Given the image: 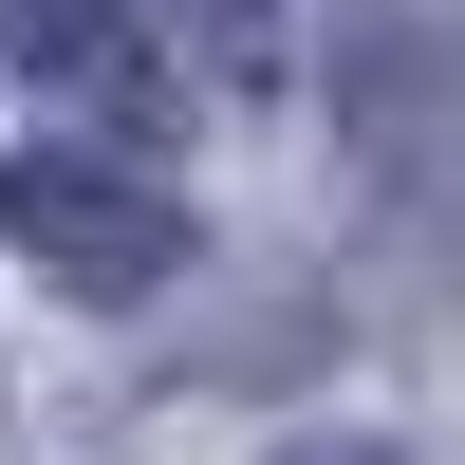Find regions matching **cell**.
Listing matches in <instances>:
<instances>
[{
  "instance_id": "obj_1",
  "label": "cell",
  "mask_w": 465,
  "mask_h": 465,
  "mask_svg": "<svg viewBox=\"0 0 465 465\" xmlns=\"http://www.w3.org/2000/svg\"><path fill=\"white\" fill-rule=\"evenodd\" d=\"M0 242L56 298H149L186 261V223H168V186L112 168V149H19V168H0Z\"/></svg>"
},
{
  "instance_id": "obj_2",
  "label": "cell",
  "mask_w": 465,
  "mask_h": 465,
  "mask_svg": "<svg viewBox=\"0 0 465 465\" xmlns=\"http://www.w3.org/2000/svg\"><path fill=\"white\" fill-rule=\"evenodd\" d=\"M0 74H37V94H74V112H168L131 0H0Z\"/></svg>"
},
{
  "instance_id": "obj_3",
  "label": "cell",
  "mask_w": 465,
  "mask_h": 465,
  "mask_svg": "<svg viewBox=\"0 0 465 465\" xmlns=\"http://www.w3.org/2000/svg\"><path fill=\"white\" fill-rule=\"evenodd\" d=\"M186 37H205L223 94H280V0H186Z\"/></svg>"
},
{
  "instance_id": "obj_4",
  "label": "cell",
  "mask_w": 465,
  "mask_h": 465,
  "mask_svg": "<svg viewBox=\"0 0 465 465\" xmlns=\"http://www.w3.org/2000/svg\"><path fill=\"white\" fill-rule=\"evenodd\" d=\"M280 465H410V447H280Z\"/></svg>"
}]
</instances>
